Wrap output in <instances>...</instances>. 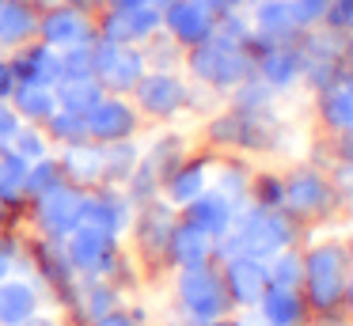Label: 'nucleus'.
I'll list each match as a JSON object with an SVG mask.
<instances>
[{
	"mask_svg": "<svg viewBox=\"0 0 353 326\" xmlns=\"http://www.w3.org/2000/svg\"><path fill=\"white\" fill-rule=\"evenodd\" d=\"M54 156L69 182H77L84 190L103 186V144H95V141L61 144V148H54Z\"/></svg>",
	"mask_w": 353,
	"mask_h": 326,
	"instance_id": "nucleus-27",
	"label": "nucleus"
},
{
	"mask_svg": "<svg viewBox=\"0 0 353 326\" xmlns=\"http://www.w3.org/2000/svg\"><path fill=\"white\" fill-rule=\"evenodd\" d=\"M194 148H198L194 136L179 133V129H160V133H152V136L141 141V159H145L160 179H168V174L175 171V167L183 163Z\"/></svg>",
	"mask_w": 353,
	"mask_h": 326,
	"instance_id": "nucleus-26",
	"label": "nucleus"
},
{
	"mask_svg": "<svg viewBox=\"0 0 353 326\" xmlns=\"http://www.w3.org/2000/svg\"><path fill=\"white\" fill-rule=\"evenodd\" d=\"M46 303L54 300L31 269H16L8 277H0V326H23Z\"/></svg>",
	"mask_w": 353,
	"mask_h": 326,
	"instance_id": "nucleus-18",
	"label": "nucleus"
},
{
	"mask_svg": "<svg viewBox=\"0 0 353 326\" xmlns=\"http://www.w3.org/2000/svg\"><path fill=\"white\" fill-rule=\"evenodd\" d=\"M251 179H254L251 159H243V156H216L213 152V163H209V186H213L221 197H228L236 209H243V205L251 201Z\"/></svg>",
	"mask_w": 353,
	"mask_h": 326,
	"instance_id": "nucleus-25",
	"label": "nucleus"
},
{
	"mask_svg": "<svg viewBox=\"0 0 353 326\" xmlns=\"http://www.w3.org/2000/svg\"><path fill=\"white\" fill-rule=\"evenodd\" d=\"M141 57H145V68H183L186 50L160 27L152 38H145V42H141Z\"/></svg>",
	"mask_w": 353,
	"mask_h": 326,
	"instance_id": "nucleus-37",
	"label": "nucleus"
},
{
	"mask_svg": "<svg viewBox=\"0 0 353 326\" xmlns=\"http://www.w3.org/2000/svg\"><path fill=\"white\" fill-rule=\"evenodd\" d=\"M289 4H292V15H296L300 30H312V27H323V23H327L330 0H289Z\"/></svg>",
	"mask_w": 353,
	"mask_h": 326,
	"instance_id": "nucleus-44",
	"label": "nucleus"
},
{
	"mask_svg": "<svg viewBox=\"0 0 353 326\" xmlns=\"http://www.w3.org/2000/svg\"><path fill=\"white\" fill-rule=\"evenodd\" d=\"M285 201L281 209L289 212L296 224H327V220H334L338 212V194H334V182H330V174L323 171L319 163H312V159H300V163H289L285 167Z\"/></svg>",
	"mask_w": 353,
	"mask_h": 326,
	"instance_id": "nucleus-7",
	"label": "nucleus"
},
{
	"mask_svg": "<svg viewBox=\"0 0 353 326\" xmlns=\"http://www.w3.org/2000/svg\"><path fill=\"white\" fill-rule=\"evenodd\" d=\"M201 262H216V239L198 227L194 220H186L179 212V224L171 232L168 243V269H183V265H201Z\"/></svg>",
	"mask_w": 353,
	"mask_h": 326,
	"instance_id": "nucleus-24",
	"label": "nucleus"
},
{
	"mask_svg": "<svg viewBox=\"0 0 353 326\" xmlns=\"http://www.w3.org/2000/svg\"><path fill=\"white\" fill-rule=\"evenodd\" d=\"M92 326H152V323H148V311L141 307V303L125 300L122 307H114L110 315H103L99 323H92Z\"/></svg>",
	"mask_w": 353,
	"mask_h": 326,
	"instance_id": "nucleus-45",
	"label": "nucleus"
},
{
	"mask_svg": "<svg viewBox=\"0 0 353 326\" xmlns=\"http://www.w3.org/2000/svg\"><path fill=\"white\" fill-rule=\"evenodd\" d=\"M95 23H99V38H107V42L141 45L145 38H152L156 30H160V12H156V8H148V4L99 8Z\"/></svg>",
	"mask_w": 353,
	"mask_h": 326,
	"instance_id": "nucleus-21",
	"label": "nucleus"
},
{
	"mask_svg": "<svg viewBox=\"0 0 353 326\" xmlns=\"http://www.w3.org/2000/svg\"><path fill=\"white\" fill-rule=\"evenodd\" d=\"M125 300H130V292H122L114 281H107V277H77L69 288H65L61 300H57V307L69 315L72 326H92V323H99L103 315H110L114 307H122Z\"/></svg>",
	"mask_w": 353,
	"mask_h": 326,
	"instance_id": "nucleus-13",
	"label": "nucleus"
},
{
	"mask_svg": "<svg viewBox=\"0 0 353 326\" xmlns=\"http://www.w3.org/2000/svg\"><path fill=\"white\" fill-rule=\"evenodd\" d=\"M23 125V118L16 114V106L8 103V99H0V144L8 148V141L16 136V129Z\"/></svg>",
	"mask_w": 353,
	"mask_h": 326,
	"instance_id": "nucleus-46",
	"label": "nucleus"
},
{
	"mask_svg": "<svg viewBox=\"0 0 353 326\" xmlns=\"http://www.w3.org/2000/svg\"><path fill=\"white\" fill-rule=\"evenodd\" d=\"M27 269V232L23 220H0V277Z\"/></svg>",
	"mask_w": 353,
	"mask_h": 326,
	"instance_id": "nucleus-35",
	"label": "nucleus"
},
{
	"mask_svg": "<svg viewBox=\"0 0 353 326\" xmlns=\"http://www.w3.org/2000/svg\"><path fill=\"white\" fill-rule=\"evenodd\" d=\"M254 76L266 80L277 95L300 88V50L296 42H251Z\"/></svg>",
	"mask_w": 353,
	"mask_h": 326,
	"instance_id": "nucleus-20",
	"label": "nucleus"
},
{
	"mask_svg": "<svg viewBox=\"0 0 353 326\" xmlns=\"http://www.w3.org/2000/svg\"><path fill=\"white\" fill-rule=\"evenodd\" d=\"M342 311L353 318V273H350V281H345V296H342Z\"/></svg>",
	"mask_w": 353,
	"mask_h": 326,
	"instance_id": "nucleus-51",
	"label": "nucleus"
},
{
	"mask_svg": "<svg viewBox=\"0 0 353 326\" xmlns=\"http://www.w3.org/2000/svg\"><path fill=\"white\" fill-rule=\"evenodd\" d=\"M304 326H353V318L338 307V311H323V315H307Z\"/></svg>",
	"mask_w": 353,
	"mask_h": 326,
	"instance_id": "nucleus-50",
	"label": "nucleus"
},
{
	"mask_svg": "<svg viewBox=\"0 0 353 326\" xmlns=\"http://www.w3.org/2000/svg\"><path fill=\"white\" fill-rule=\"evenodd\" d=\"M236 212H239V209L228 201V197H221L213 186H209L205 194H198L190 205H186V209H183V216H186V220H194L198 227H205V232L213 235V239H221V235L232 227Z\"/></svg>",
	"mask_w": 353,
	"mask_h": 326,
	"instance_id": "nucleus-31",
	"label": "nucleus"
},
{
	"mask_svg": "<svg viewBox=\"0 0 353 326\" xmlns=\"http://www.w3.org/2000/svg\"><path fill=\"white\" fill-rule=\"evenodd\" d=\"M46 136L54 141V148L61 144H77V141H88V125H84V114H72V110H61L57 106L54 114L46 118Z\"/></svg>",
	"mask_w": 353,
	"mask_h": 326,
	"instance_id": "nucleus-39",
	"label": "nucleus"
},
{
	"mask_svg": "<svg viewBox=\"0 0 353 326\" xmlns=\"http://www.w3.org/2000/svg\"><path fill=\"white\" fill-rule=\"evenodd\" d=\"M54 91H57V106L72 114H88L103 95V88L95 80H57Z\"/></svg>",
	"mask_w": 353,
	"mask_h": 326,
	"instance_id": "nucleus-38",
	"label": "nucleus"
},
{
	"mask_svg": "<svg viewBox=\"0 0 353 326\" xmlns=\"http://www.w3.org/2000/svg\"><path fill=\"white\" fill-rule=\"evenodd\" d=\"M205 326H262V318L254 315V311H228V315L213 318V323H205Z\"/></svg>",
	"mask_w": 353,
	"mask_h": 326,
	"instance_id": "nucleus-49",
	"label": "nucleus"
},
{
	"mask_svg": "<svg viewBox=\"0 0 353 326\" xmlns=\"http://www.w3.org/2000/svg\"><path fill=\"white\" fill-rule=\"evenodd\" d=\"M0 220H19L16 212H8V209H0Z\"/></svg>",
	"mask_w": 353,
	"mask_h": 326,
	"instance_id": "nucleus-54",
	"label": "nucleus"
},
{
	"mask_svg": "<svg viewBox=\"0 0 353 326\" xmlns=\"http://www.w3.org/2000/svg\"><path fill=\"white\" fill-rule=\"evenodd\" d=\"M345 243V254H350V265H353V232H350V239H342Z\"/></svg>",
	"mask_w": 353,
	"mask_h": 326,
	"instance_id": "nucleus-53",
	"label": "nucleus"
},
{
	"mask_svg": "<svg viewBox=\"0 0 353 326\" xmlns=\"http://www.w3.org/2000/svg\"><path fill=\"white\" fill-rule=\"evenodd\" d=\"M27 205V159H19L12 148L0 152V209L23 212Z\"/></svg>",
	"mask_w": 353,
	"mask_h": 326,
	"instance_id": "nucleus-32",
	"label": "nucleus"
},
{
	"mask_svg": "<svg viewBox=\"0 0 353 326\" xmlns=\"http://www.w3.org/2000/svg\"><path fill=\"white\" fill-rule=\"evenodd\" d=\"M61 80H92V45L61 50Z\"/></svg>",
	"mask_w": 353,
	"mask_h": 326,
	"instance_id": "nucleus-43",
	"label": "nucleus"
},
{
	"mask_svg": "<svg viewBox=\"0 0 353 326\" xmlns=\"http://www.w3.org/2000/svg\"><path fill=\"white\" fill-rule=\"evenodd\" d=\"M27 269L46 285L50 300H61L65 288L77 281L69 254H65V239H42V235H27Z\"/></svg>",
	"mask_w": 353,
	"mask_h": 326,
	"instance_id": "nucleus-19",
	"label": "nucleus"
},
{
	"mask_svg": "<svg viewBox=\"0 0 353 326\" xmlns=\"http://www.w3.org/2000/svg\"><path fill=\"white\" fill-rule=\"evenodd\" d=\"M228 311L232 300L224 292L216 262L171 269V323L163 326H205L213 318L228 315Z\"/></svg>",
	"mask_w": 353,
	"mask_h": 326,
	"instance_id": "nucleus-3",
	"label": "nucleus"
},
{
	"mask_svg": "<svg viewBox=\"0 0 353 326\" xmlns=\"http://www.w3.org/2000/svg\"><path fill=\"white\" fill-rule=\"evenodd\" d=\"M84 125H88V141L110 144V141H125V136H141L145 118L137 114L130 95H107L103 91L99 103L84 114Z\"/></svg>",
	"mask_w": 353,
	"mask_h": 326,
	"instance_id": "nucleus-15",
	"label": "nucleus"
},
{
	"mask_svg": "<svg viewBox=\"0 0 353 326\" xmlns=\"http://www.w3.org/2000/svg\"><path fill=\"white\" fill-rule=\"evenodd\" d=\"M133 220V201L125 190L118 186H92L84 194V209H80V224L95 227V232L110 235V239H125Z\"/></svg>",
	"mask_w": 353,
	"mask_h": 326,
	"instance_id": "nucleus-17",
	"label": "nucleus"
},
{
	"mask_svg": "<svg viewBox=\"0 0 353 326\" xmlns=\"http://www.w3.org/2000/svg\"><path fill=\"white\" fill-rule=\"evenodd\" d=\"M39 34V8L31 0H0V53L34 42Z\"/></svg>",
	"mask_w": 353,
	"mask_h": 326,
	"instance_id": "nucleus-30",
	"label": "nucleus"
},
{
	"mask_svg": "<svg viewBox=\"0 0 353 326\" xmlns=\"http://www.w3.org/2000/svg\"><path fill=\"white\" fill-rule=\"evenodd\" d=\"M0 152H4V144H0Z\"/></svg>",
	"mask_w": 353,
	"mask_h": 326,
	"instance_id": "nucleus-55",
	"label": "nucleus"
},
{
	"mask_svg": "<svg viewBox=\"0 0 353 326\" xmlns=\"http://www.w3.org/2000/svg\"><path fill=\"white\" fill-rule=\"evenodd\" d=\"M254 315L266 326H304L307 323V303L300 288H281V285H266L262 300L254 303Z\"/></svg>",
	"mask_w": 353,
	"mask_h": 326,
	"instance_id": "nucleus-28",
	"label": "nucleus"
},
{
	"mask_svg": "<svg viewBox=\"0 0 353 326\" xmlns=\"http://www.w3.org/2000/svg\"><path fill=\"white\" fill-rule=\"evenodd\" d=\"M300 273H304V243L300 247H285L266 258V277L270 285L281 288H300Z\"/></svg>",
	"mask_w": 353,
	"mask_h": 326,
	"instance_id": "nucleus-36",
	"label": "nucleus"
},
{
	"mask_svg": "<svg viewBox=\"0 0 353 326\" xmlns=\"http://www.w3.org/2000/svg\"><path fill=\"white\" fill-rule=\"evenodd\" d=\"M130 99L145 121H175L190 110V76L183 68H145Z\"/></svg>",
	"mask_w": 353,
	"mask_h": 326,
	"instance_id": "nucleus-11",
	"label": "nucleus"
},
{
	"mask_svg": "<svg viewBox=\"0 0 353 326\" xmlns=\"http://www.w3.org/2000/svg\"><path fill=\"white\" fill-rule=\"evenodd\" d=\"M262 326H266V323H262Z\"/></svg>",
	"mask_w": 353,
	"mask_h": 326,
	"instance_id": "nucleus-56",
	"label": "nucleus"
},
{
	"mask_svg": "<svg viewBox=\"0 0 353 326\" xmlns=\"http://www.w3.org/2000/svg\"><path fill=\"white\" fill-rule=\"evenodd\" d=\"M216 269H221L224 292L232 300V311H254V303L262 300L270 277H266V262L254 254H216Z\"/></svg>",
	"mask_w": 353,
	"mask_h": 326,
	"instance_id": "nucleus-16",
	"label": "nucleus"
},
{
	"mask_svg": "<svg viewBox=\"0 0 353 326\" xmlns=\"http://www.w3.org/2000/svg\"><path fill=\"white\" fill-rule=\"evenodd\" d=\"M141 159V136H125V141L103 144V186H125Z\"/></svg>",
	"mask_w": 353,
	"mask_h": 326,
	"instance_id": "nucleus-33",
	"label": "nucleus"
},
{
	"mask_svg": "<svg viewBox=\"0 0 353 326\" xmlns=\"http://www.w3.org/2000/svg\"><path fill=\"white\" fill-rule=\"evenodd\" d=\"M160 27L168 30L183 50H190V45L205 42V38L216 30V12L194 4V0H175L171 8L160 12Z\"/></svg>",
	"mask_w": 353,
	"mask_h": 326,
	"instance_id": "nucleus-23",
	"label": "nucleus"
},
{
	"mask_svg": "<svg viewBox=\"0 0 353 326\" xmlns=\"http://www.w3.org/2000/svg\"><path fill=\"white\" fill-rule=\"evenodd\" d=\"M296 50H300V88H307L312 95L323 88H330V83H338L342 68L350 65L345 30H334V27L300 30Z\"/></svg>",
	"mask_w": 353,
	"mask_h": 326,
	"instance_id": "nucleus-9",
	"label": "nucleus"
},
{
	"mask_svg": "<svg viewBox=\"0 0 353 326\" xmlns=\"http://www.w3.org/2000/svg\"><path fill=\"white\" fill-rule=\"evenodd\" d=\"M179 224V209L168 205L163 197L156 201H145L133 209V220H130V232H125V250L130 258L141 265V273H163L168 269V243H171V232Z\"/></svg>",
	"mask_w": 353,
	"mask_h": 326,
	"instance_id": "nucleus-8",
	"label": "nucleus"
},
{
	"mask_svg": "<svg viewBox=\"0 0 353 326\" xmlns=\"http://www.w3.org/2000/svg\"><path fill=\"white\" fill-rule=\"evenodd\" d=\"M84 186L65 179L61 186L46 190V194L31 197L19 212L27 235H42V239H65L72 227L80 224V209H84Z\"/></svg>",
	"mask_w": 353,
	"mask_h": 326,
	"instance_id": "nucleus-10",
	"label": "nucleus"
},
{
	"mask_svg": "<svg viewBox=\"0 0 353 326\" xmlns=\"http://www.w3.org/2000/svg\"><path fill=\"white\" fill-rule=\"evenodd\" d=\"M16 106V114L31 125H46V118L57 110V91L50 83H19L8 99Z\"/></svg>",
	"mask_w": 353,
	"mask_h": 326,
	"instance_id": "nucleus-34",
	"label": "nucleus"
},
{
	"mask_svg": "<svg viewBox=\"0 0 353 326\" xmlns=\"http://www.w3.org/2000/svg\"><path fill=\"white\" fill-rule=\"evenodd\" d=\"M61 182H65V171H61V163H57L54 152L42 156V159H34V163H27V201L39 197V194H46V190H54V186H61Z\"/></svg>",
	"mask_w": 353,
	"mask_h": 326,
	"instance_id": "nucleus-41",
	"label": "nucleus"
},
{
	"mask_svg": "<svg viewBox=\"0 0 353 326\" xmlns=\"http://www.w3.org/2000/svg\"><path fill=\"white\" fill-rule=\"evenodd\" d=\"M209 163H213V152H205V148H194L190 156L183 159V163L175 167V171L163 179V186H160V197L168 205H175L179 212L186 209V205L194 201L198 194H205L209 190Z\"/></svg>",
	"mask_w": 353,
	"mask_h": 326,
	"instance_id": "nucleus-22",
	"label": "nucleus"
},
{
	"mask_svg": "<svg viewBox=\"0 0 353 326\" xmlns=\"http://www.w3.org/2000/svg\"><path fill=\"white\" fill-rule=\"evenodd\" d=\"M99 12H88V8H77L69 0L39 12V42H46L50 50H77V45H92L99 38V23H95Z\"/></svg>",
	"mask_w": 353,
	"mask_h": 326,
	"instance_id": "nucleus-14",
	"label": "nucleus"
},
{
	"mask_svg": "<svg viewBox=\"0 0 353 326\" xmlns=\"http://www.w3.org/2000/svg\"><path fill=\"white\" fill-rule=\"evenodd\" d=\"M281 118L285 114H247L224 103L221 110H213L205 118L201 144H205V152H216V156H243V159L270 156Z\"/></svg>",
	"mask_w": 353,
	"mask_h": 326,
	"instance_id": "nucleus-4",
	"label": "nucleus"
},
{
	"mask_svg": "<svg viewBox=\"0 0 353 326\" xmlns=\"http://www.w3.org/2000/svg\"><path fill=\"white\" fill-rule=\"evenodd\" d=\"M23 326H72V323H69V315H65V311L57 307V303H46V307L34 311V315L27 318Z\"/></svg>",
	"mask_w": 353,
	"mask_h": 326,
	"instance_id": "nucleus-47",
	"label": "nucleus"
},
{
	"mask_svg": "<svg viewBox=\"0 0 353 326\" xmlns=\"http://www.w3.org/2000/svg\"><path fill=\"white\" fill-rule=\"evenodd\" d=\"M8 148L16 152L19 159L34 163V159H42V156H50V152H54V141L46 136V129H42V125H31V121H23V125L16 129V136L8 141Z\"/></svg>",
	"mask_w": 353,
	"mask_h": 326,
	"instance_id": "nucleus-40",
	"label": "nucleus"
},
{
	"mask_svg": "<svg viewBox=\"0 0 353 326\" xmlns=\"http://www.w3.org/2000/svg\"><path fill=\"white\" fill-rule=\"evenodd\" d=\"M145 4H148V8H156V12H163V8H171L175 0H145Z\"/></svg>",
	"mask_w": 353,
	"mask_h": 326,
	"instance_id": "nucleus-52",
	"label": "nucleus"
},
{
	"mask_svg": "<svg viewBox=\"0 0 353 326\" xmlns=\"http://www.w3.org/2000/svg\"><path fill=\"white\" fill-rule=\"evenodd\" d=\"M65 254H69L77 277H107L114 281L122 292H133V288L145 281L141 265L130 258L122 239H110V235L95 232V227L77 224L69 235H65Z\"/></svg>",
	"mask_w": 353,
	"mask_h": 326,
	"instance_id": "nucleus-5",
	"label": "nucleus"
},
{
	"mask_svg": "<svg viewBox=\"0 0 353 326\" xmlns=\"http://www.w3.org/2000/svg\"><path fill=\"white\" fill-rule=\"evenodd\" d=\"M19 88V76H16V65H12L8 53H0V99H12V91Z\"/></svg>",
	"mask_w": 353,
	"mask_h": 326,
	"instance_id": "nucleus-48",
	"label": "nucleus"
},
{
	"mask_svg": "<svg viewBox=\"0 0 353 326\" xmlns=\"http://www.w3.org/2000/svg\"><path fill=\"white\" fill-rule=\"evenodd\" d=\"M183 72L190 76L194 83L201 88H213L221 95H228L232 88L254 76V57H251V45L239 42V38L224 34V30H213L205 42L190 45L183 57Z\"/></svg>",
	"mask_w": 353,
	"mask_h": 326,
	"instance_id": "nucleus-6",
	"label": "nucleus"
},
{
	"mask_svg": "<svg viewBox=\"0 0 353 326\" xmlns=\"http://www.w3.org/2000/svg\"><path fill=\"white\" fill-rule=\"evenodd\" d=\"M304 243V224L289 216L285 209H262V205L247 201L236 212L232 227L216 239V254H254L266 262L270 254L285 247H300Z\"/></svg>",
	"mask_w": 353,
	"mask_h": 326,
	"instance_id": "nucleus-1",
	"label": "nucleus"
},
{
	"mask_svg": "<svg viewBox=\"0 0 353 326\" xmlns=\"http://www.w3.org/2000/svg\"><path fill=\"white\" fill-rule=\"evenodd\" d=\"M251 201L262 205V209H281V201H285V174L281 171H254Z\"/></svg>",
	"mask_w": 353,
	"mask_h": 326,
	"instance_id": "nucleus-42",
	"label": "nucleus"
},
{
	"mask_svg": "<svg viewBox=\"0 0 353 326\" xmlns=\"http://www.w3.org/2000/svg\"><path fill=\"white\" fill-rule=\"evenodd\" d=\"M353 265L345 254L342 239H330V235H307L304 232V273H300V292L312 315L323 311H338L345 296V281H350Z\"/></svg>",
	"mask_w": 353,
	"mask_h": 326,
	"instance_id": "nucleus-2",
	"label": "nucleus"
},
{
	"mask_svg": "<svg viewBox=\"0 0 353 326\" xmlns=\"http://www.w3.org/2000/svg\"><path fill=\"white\" fill-rule=\"evenodd\" d=\"M8 57H12V65H16L19 83H50V88H54V83L61 80V53L50 50L39 38L19 45V50H12Z\"/></svg>",
	"mask_w": 353,
	"mask_h": 326,
	"instance_id": "nucleus-29",
	"label": "nucleus"
},
{
	"mask_svg": "<svg viewBox=\"0 0 353 326\" xmlns=\"http://www.w3.org/2000/svg\"><path fill=\"white\" fill-rule=\"evenodd\" d=\"M141 76H145L141 45H122V42H107V38L92 42V80L107 95H130Z\"/></svg>",
	"mask_w": 353,
	"mask_h": 326,
	"instance_id": "nucleus-12",
	"label": "nucleus"
}]
</instances>
